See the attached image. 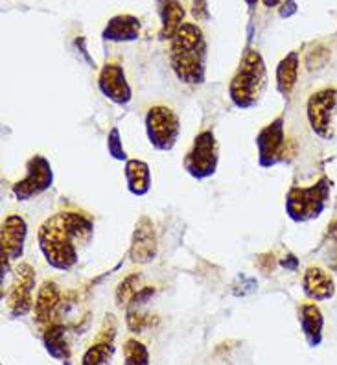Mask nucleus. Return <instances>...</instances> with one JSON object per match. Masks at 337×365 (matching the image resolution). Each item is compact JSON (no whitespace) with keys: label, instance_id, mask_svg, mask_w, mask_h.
I'll return each mask as SVG.
<instances>
[{"label":"nucleus","instance_id":"nucleus-28","mask_svg":"<svg viewBox=\"0 0 337 365\" xmlns=\"http://www.w3.org/2000/svg\"><path fill=\"white\" fill-rule=\"evenodd\" d=\"M159 2H166V0H159ZM177 2H179V0H177Z\"/></svg>","mask_w":337,"mask_h":365},{"label":"nucleus","instance_id":"nucleus-27","mask_svg":"<svg viewBox=\"0 0 337 365\" xmlns=\"http://www.w3.org/2000/svg\"><path fill=\"white\" fill-rule=\"evenodd\" d=\"M247 2V6H251V8H254V6L258 4V0H245Z\"/></svg>","mask_w":337,"mask_h":365},{"label":"nucleus","instance_id":"nucleus-22","mask_svg":"<svg viewBox=\"0 0 337 365\" xmlns=\"http://www.w3.org/2000/svg\"><path fill=\"white\" fill-rule=\"evenodd\" d=\"M43 345L53 360L68 361L71 360V347L67 341V329L63 325H50L43 334Z\"/></svg>","mask_w":337,"mask_h":365},{"label":"nucleus","instance_id":"nucleus-14","mask_svg":"<svg viewBox=\"0 0 337 365\" xmlns=\"http://www.w3.org/2000/svg\"><path fill=\"white\" fill-rule=\"evenodd\" d=\"M302 292L315 303L328 301L336 295V282L326 269L319 266H310L302 275Z\"/></svg>","mask_w":337,"mask_h":365},{"label":"nucleus","instance_id":"nucleus-15","mask_svg":"<svg viewBox=\"0 0 337 365\" xmlns=\"http://www.w3.org/2000/svg\"><path fill=\"white\" fill-rule=\"evenodd\" d=\"M115 338H116V321L107 329V319L103 323L102 332L98 334L85 354L81 356V365H111V358L115 354Z\"/></svg>","mask_w":337,"mask_h":365},{"label":"nucleus","instance_id":"nucleus-16","mask_svg":"<svg viewBox=\"0 0 337 365\" xmlns=\"http://www.w3.org/2000/svg\"><path fill=\"white\" fill-rule=\"evenodd\" d=\"M61 303V289L53 281H45L37 289L33 314H36L37 325H48L52 316Z\"/></svg>","mask_w":337,"mask_h":365},{"label":"nucleus","instance_id":"nucleus-17","mask_svg":"<svg viewBox=\"0 0 337 365\" xmlns=\"http://www.w3.org/2000/svg\"><path fill=\"white\" fill-rule=\"evenodd\" d=\"M103 39L113 43H129L140 37V21L133 15H115L103 28Z\"/></svg>","mask_w":337,"mask_h":365},{"label":"nucleus","instance_id":"nucleus-12","mask_svg":"<svg viewBox=\"0 0 337 365\" xmlns=\"http://www.w3.org/2000/svg\"><path fill=\"white\" fill-rule=\"evenodd\" d=\"M98 89L109 102L116 106H128L131 102V85H129L125 72L118 63H105L98 74Z\"/></svg>","mask_w":337,"mask_h":365},{"label":"nucleus","instance_id":"nucleus-9","mask_svg":"<svg viewBox=\"0 0 337 365\" xmlns=\"http://www.w3.org/2000/svg\"><path fill=\"white\" fill-rule=\"evenodd\" d=\"M258 148V165L262 168H273L284 159L286 153V133H284V116H276L266 128L256 135Z\"/></svg>","mask_w":337,"mask_h":365},{"label":"nucleus","instance_id":"nucleus-21","mask_svg":"<svg viewBox=\"0 0 337 365\" xmlns=\"http://www.w3.org/2000/svg\"><path fill=\"white\" fill-rule=\"evenodd\" d=\"M299 68H301V59L295 50L289 52L284 59H280L276 67V89L280 94L289 96L293 93L299 81Z\"/></svg>","mask_w":337,"mask_h":365},{"label":"nucleus","instance_id":"nucleus-3","mask_svg":"<svg viewBox=\"0 0 337 365\" xmlns=\"http://www.w3.org/2000/svg\"><path fill=\"white\" fill-rule=\"evenodd\" d=\"M267 87V68L262 53L249 48L229 83V96L238 109H251L262 100Z\"/></svg>","mask_w":337,"mask_h":365},{"label":"nucleus","instance_id":"nucleus-20","mask_svg":"<svg viewBox=\"0 0 337 365\" xmlns=\"http://www.w3.org/2000/svg\"><path fill=\"white\" fill-rule=\"evenodd\" d=\"M160 15V39L172 41L173 36L177 34L179 28L185 24V8L179 4L177 0H166L160 2L159 8Z\"/></svg>","mask_w":337,"mask_h":365},{"label":"nucleus","instance_id":"nucleus-25","mask_svg":"<svg viewBox=\"0 0 337 365\" xmlns=\"http://www.w3.org/2000/svg\"><path fill=\"white\" fill-rule=\"evenodd\" d=\"M107 150H109V155L116 160H128V155H125L124 144H122L120 138V130L118 128H113L109 131V137H107Z\"/></svg>","mask_w":337,"mask_h":365},{"label":"nucleus","instance_id":"nucleus-8","mask_svg":"<svg viewBox=\"0 0 337 365\" xmlns=\"http://www.w3.org/2000/svg\"><path fill=\"white\" fill-rule=\"evenodd\" d=\"M53 182V170L50 160L43 155H33L26 163V175L14 185L15 200L28 201L41 196Z\"/></svg>","mask_w":337,"mask_h":365},{"label":"nucleus","instance_id":"nucleus-7","mask_svg":"<svg viewBox=\"0 0 337 365\" xmlns=\"http://www.w3.org/2000/svg\"><path fill=\"white\" fill-rule=\"evenodd\" d=\"M306 116L317 137L330 140L333 137V120L337 116V89H321L308 98Z\"/></svg>","mask_w":337,"mask_h":365},{"label":"nucleus","instance_id":"nucleus-10","mask_svg":"<svg viewBox=\"0 0 337 365\" xmlns=\"http://www.w3.org/2000/svg\"><path fill=\"white\" fill-rule=\"evenodd\" d=\"M33 289H36V272L30 264H19L15 267L14 282L9 289L8 308L11 317H24L33 308Z\"/></svg>","mask_w":337,"mask_h":365},{"label":"nucleus","instance_id":"nucleus-24","mask_svg":"<svg viewBox=\"0 0 337 365\" xmlns=\"http://www.w3.org/2000/svg\"><path fill=\"white\" fill-rule=\"evenodd\" d=\"M138 281H140V277L138 275H129L128 279H124V281L120 282V286L116 289V304H118V307L124 308L133 301L135 295L140 292Z\"/></svg>","mask_w":337,"mask_h":365},{"label":"nucleus","instance_id":"nucleus-13","mask_svg":"<svg viewBox=\"0 0 337 365\" xmlns=\"http://www.w3.org/2000/svg\"><path fill=\"white\" fill-rule=\"evenodd\" d=\"M159 253V242H157L155 225L147 216H142L135 225L131 245H129V257L135 264H150L155 260Z\"/></svg>","mask_w":337,"mask_h":365},{"label":"nucleus","instance_id":"nucleus-6","mask_svg":"<svg viewBox=\"0 0 337 365\" xmlns=\"http://www.w3.org/2000/svg\"><path fill=\"white\" fill-rule=\"evenodd\" d=\"M219 165V144L212 131H201L195 135L194 143L185 157V170L197 181L209 179L216 174Z\"/></svg>","mask_w":337,"mask_h":365},{"label":"nucleus","instance_id":"nucleus-19","mask_svg":"<svg viewBox=\"0 0 337 365\" xmlns=\"http://www.w3.org/2000/svg\"><path fill=\"white\" fill-rule=\"evenodd\" d=\"M128 190L137 197L146 196L151 190V170L146 160L128 159L124 166Z\"/></svg>","mask_w":337,"mask_h":365},{"label":"nucleus","instance_id":"nucleus-4","mask_svg":"<svg viewBox=\"0 0 337 365\" xmlns=\"http://www.w3.org/2000/svg\"><path fill=\"white\" fill-rule=\"evenodd\" d=\"M330 201V179L321 178L310 187H291L286 196V212L297 223L319 218Z\"/></svg>","mask_w":337,"mask_h":365},{"label":"nucleus","instance_id":"nucleus-23","mask_svg":"<svg viewBox=\"0 0 337 365\" xmlns=\"http://www.w3.org/2000/svg\"><path fill=\"white\" fill-rule=\"evenodd\" d=\"M124 365H150V351L142 341L129 338L124 343Z\"/></svg>","mask_w":337,"mask_h":365},{"label":"nucleus","instance_id":"nucleus-1","mask_svg":"<svg viewBox=\"0 0 337 365\" xmlns=\"http://www.w3.org/2000/svg\"><path fill=\"white\" fill-rule=\"evenodd\" d=\"M93 235L94 223L89 216L63 210L43 222L37 240L46 264L59 272H68L78 264V245L89 244Z\"/></svg>","mask_w":337,"mask_h":365},{"label":"nucleus","instance_id":"nucleus-26","mask_svg":"<svg viewBox=\"0 0 337 365\" xmlns=\"http://www.w3.org/2000/svg\"><path fill=\"white\" fill-rule=\"evenodd\" d=\"M262 2L266 8H275V6H279L280 0H262Z\"/></svg>","mask_w":337,"mask_h":365},{"label":"nucleus","instance_id":"nucleus-18","mask_svg":"<svg viewBox=\"0 0 337 365\" xmlns=\"http://www.w3.org/2000/svg\"><path fill=\"white\" fill-rule=\"evenodd\" d=\"M299 321H301V330L304 339L310 347H319L323 341V327L324 317L319 307L315 303H304L299 310Z\"/></svg>","mask_w":337,"mask_h":365},{"label":"nucleus","instance_id":"nucleus-5","mask_svg":"<svg viewBox=\"0 0 337 365\" xmlns=\"http://www.w3.org/2000/svg\"><path fill=\"white\" fill-rule=\"evenodd\" d=\"M146 135L150 144L159 152H170L177 144L181 135V122L177 113L168 106H153L147 109L146 118Z\"/></svg>","mask_w":337,"mask_h":365},{"label":"nucleus","instance_id":"nucleus-2","mask_svg":"<svg viewBox=\"0 0 337 365\" xmlns=\"http://www.w3.org/2000/svg\"><path fill=\"white\" fill-rule=\"evenodd\" d=\"M170 65L182 83H203L207 72V41L197 24L185 23L170 41Z\"/></svg>","mask_w":337,"mask_h":365},{"label":"nucleus","instance_id":"nucleus-11","mask_svg":"<svg viewBox=\"0 0 337 365\" xmlns=\"http://www.w3.org/2000/svg\"><path fill=\"white\" fill-rule=\"evenodd\" d=\"M28 225L26 220L19 214H9L2 222V231H0V242H2V269L9 267L11 260H19L24 253V244H26Z\"/></svg>","mask_w":337,"mask_h":365}]
</instances>
